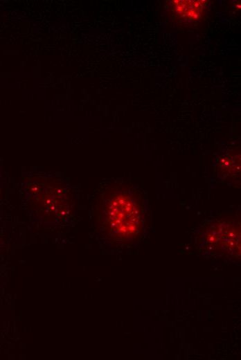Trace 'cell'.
Segmentation results:
<instances>
[{"label":"cell","instance_id":"obj_4","mask_svg":"<svg viewBox=\"0 0 241 360\" xmlns=\"http://www.w3.org/2000/svg\"><path fill=\"white\" fill-rule=\"evenodd\" d=\"M240 154H237L236 156L231 155L229 157H227V159H223V161L221 163H220L218 170H222V173L223 175H228L234 178L235 175H238V173L240 174Z\"/></svg>","mask_w":241,"mask_h":360},{"label":"cell","instance_id":"obj_1","mask_svg":"<svg viewBox=\"0 0 241 360\" xmlns=\"http://www.w3.org/2000/svg\"><path fill=\"white\" fill-rule=\"evenodd\" d=\"M95 215L100 231L114 244L130 245L143 234L144 201L130 184L107 186L98 197Z\"/></svg>","mask_w":241,"mask_h":360},{"label":"cell","instance_id":"obj_3","mask_svg":"<svg viewBox=\"0 0 241 360\" xmlns=\"http://www.w3.org/2000/svg\"><path fill=\"white\" fill-rule=\"evenodd\" d=\"M169 2L172 16L185 24L199 21L206 13V1L172 0Z\"/></svg>","mask_w":241,"mask_h":360},{"label":"cell","instance_id":"obj_2","mask_svg":"<svg viewBox=\"0 0 241 360\" xmlns=\"http://www.w3.org/2000/svg\"><path fill=\"white\" fill-rule=\"evenodd\" d=\"M208 242L224 258H238L240 255V222L223 219L208 233Z\"/></svg>","mask_w":241,"mask_h":360}]
</instances>
